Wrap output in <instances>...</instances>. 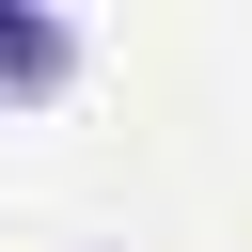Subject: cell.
<instances>
[{"label": "cell", "instance_id": "1", "mask_svg": "<svg viewBox=\"0 0 252 252\" xmlns=\"http://www.w3.org/2000/svg\"><path fill=\"white\" fill-rule=\"evenodd\" d=\"M79 79V32L47 16V0H0V110H32V94H63Z\"/></svg>", "mask_w": 252, "mask_h": 252}]
</instances>
